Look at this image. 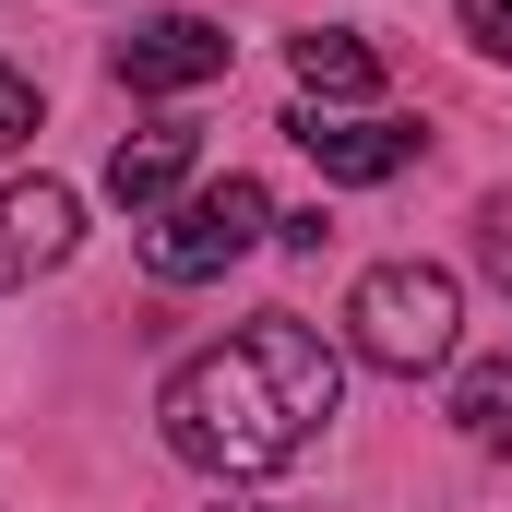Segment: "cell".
Segmentation results:
<instances>
[{
	"label": "cell",
	"instance_id": "obj_5",
	"mask_svg": "<svg viewBox=\"0 0 512 512\" xmlns=\"http://www.w3.org/2000/svg\"><path fill=\"white\" fill-rule=\"evenodd\" d=\"M108 60H120L131 96H191V84L227 72V24H203V12H155V24H131Z\"/></svg>",
	"mask_w": 512,
	"mask_h": 512
},
{
	"label": "cell",
	"instance_id": "obj_9",
	"mask_svg": "<svg viewBox=\"0 0 512 512\" xmlns=\"http://www.w3.org/2000/svg\"><path fill=\"white\" fill-rule=\"evenodd\" d=\"M453 429H465L477 453H512V358H477V370H453Z\"/></svg>",
	"mask_w": 512,
	"mask_h": 512
},
{
	"label": "cell",
	"instance_id": "obj_12",
	"mask_svg": "<svg viewBox=\"0 0 512 512\" xmlns=\"http://www.w3.org/2000/svg\"><path fill=\"white\" fill-rule=\"evenodd\" d=\"M227 512H239V501H227Z\"/></svg>",
	"mask_w": 512,
	"mask_h": 512
},
{
	"label": "cell",
	"instance_id": "obj_1",
	"mask_svg": "<svg viewBox=\"0 0 512 512\" xmlns=\"http://www.w3.org/2000/svg\"><path fill=\"white\" fill-rule=\"evenodd\" d=\"M334 346L298 322V310H262L239 322L227 346H203L179 382H167V453L179 465H203V477H274V465H298L310 441H322V417H334Z\"/></svg>",
	"mask_w": 512,
	"mask_h": 512
},
{
	"label": "cell",
	"instance_id": "obj_7",
	"mask_svg": "<svg viewBox=\"0 0 512 512\" xmlns=\"http://www.w3.org/2000/svg\"><path fill=\"white\" fill-rule=\"evenodd\" d=\"M191 155H203L191 131H179V120H155V131H131L120 155H108V191H120L131 215H167V203H179V179H191Z\"/></svg>",
	"mask_w": 512,
	"mask_h": 512
},
{
	"label": "cell",
	"instance_id": "obj_8",
	"mask_svg": "<svg viewBox=\"0 0 512 512\" xmlns=\"http://www.w3.org/2000/svg\"><path fill=\"white\" fill-rule=\"evenodd\" d=\"M286 60H298V84H310V96H346V108H358V96H382V48H370V36H346V24H310Z\"/></svg>",
	"mask_w": 512,
	"mask_h": 512
},
{
	"label": "cell",
	"instance_id": "obj_2",
	"mask_svg": "<svg viewBox=\"0 0 512 512\" xmlns=\"http://www.w3.org/2000/svg\"><path fill=\"white\" fill-rule=\"evenodd\" d=\"M346 346H358L370 370H393V382L453 370V346H465V286H453L441 262H370L358 298H346Z\"/></svg>",
	"mask_w": 512,
	"mask_h": 512
},
{
	"label": "cell",
	"instance_id": "obj_4",
	"mask_svg": "<svg viewBox=\"0 0 512 512\" xmlns=\"http://www.w3.org/2000/svg\"><path fill=\"white\" fill-rule=\"evenodd\" d=\"M286 143L322 167V179H393V167H417V120H382V108H298Z\"/></svg>",
	"mask_w": 512,
	"mask_h": 512
},
{
	"label": "cell",
	"instance_id": "obj_6",
	"mask_svg": "<svg viewBox=\"0 0 512 512\" xmlns=\"http://www.w3.org/2000/svg\"><path fill=\"white\" fill-rule=\"evenodd\" d=\"M72 239H84V203H72L60 179H12V191H0V298L36 286V274H60Z\"/></svg>",
	"mask_w": 512,
	"mask_h": 512
},
{
	"label": "cell",
	"instance_id": "obj_10",
	"mask_svg": "<svg viewBox=\"0 0 512 512\" xmlns=\"http://www.w3.org/2000/svg\"><path fill=\"white\" fill-rule=\"evenodd\" d=\"M453 12H465V36H477L489 60H512V0H453Z\"/></svg>",
	"mask_w": 512,
	"mask_h": 512
},
{
	"label": "cell",
	"instance_id": "obj_3",
	"mask_svg": "<svg viewBox=\"0 0 512 512\" xmlns=\"http://www.w3.org/2000/svg\"><path fill=\"white\" fill-rule=\"evenodd\" d=\"M262 227H274V191L262 179H203V191H179L155 227H143V262L167 274V286H203V274H227L239 251H262Z\"/></svg>",
	"mask_w": 512,
	"mask_h": 512
},
{
	"label": "cell",
	"instance_id": "obj_11",
	"mask_svg": "<svg viewBox=\"0 0 512 512\" xmlns=\"http://www.w3.org/2000/svg\"><path fill=\"white\" fill-rule=\"evenodd\" d=\"M24 131H36V84H24V72H0V155H12Z\"/></svg>",
	"mask_w": 512,
	"mask_h": 512
}]
</instances>
